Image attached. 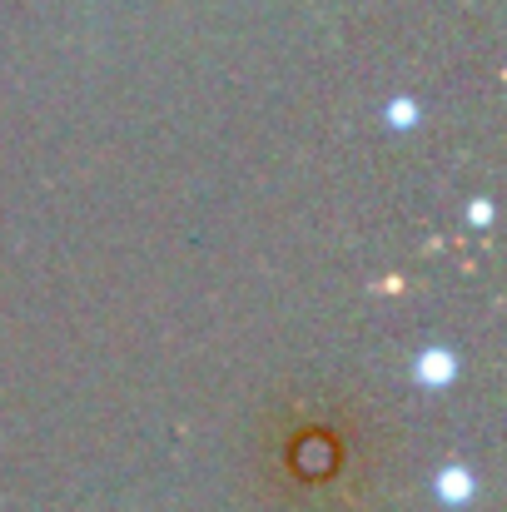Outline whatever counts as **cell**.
Listing matches in <instances>:
<instances>
[{
	"mask_svg": "<svg viewBox=\"0 0 507 512\" xmlns=\"http://www.w3.org/2000/svg\"><path fill=\"white\" fill-rule=\"evenodd\" d=\"M388 115H393V120H398V125H413V115H418V110H413V105H393V110H388Z\"/></svg>",
	"mask_w": 507,
	"mask_h": 512,
	"instance_id": "cell-3",
	"label": "cell"
},
{
	"mask_svg": "<svg viewBox=\"0 0 507 512\" xmlns=\"http://www.w3.org/2000/svg\"><path fill=\"white\" fill-rule=\"evenodd\" d=\"M413 378L428 383V388H443V383L458 378V358H453L448 348H423V353L413 358Z\"/></svg>",
	"mask_w": 507,
	"mask_h": 512,
	"instance_id": "cell-1",
	"label": "cell"
},
{
	"mask_svg": "<svg viewBox=\"0 0 507 512\" xmlns=\"http://www.w3.org/2000/svg\"><path fill=\"white\" fill-rule=\"evenodd\" d=\"M438 488H443V498H463V488L473 493V478H468L463 468H453V473H443V478H438Z\"/></svg>",
	"mask_w": 507,
	"mask_h": 512,
	"instance_id": "cell-2",
	"label": "cell"
}]
</instances>
